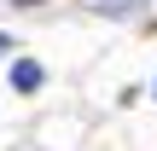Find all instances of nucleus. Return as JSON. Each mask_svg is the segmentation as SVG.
I'll use <instances>...</instances> for the list:
<instances>
[{
    "label": "nucleus",
    "instance_id": "nucleus-3",
    "mask_svg": "<svg viewBox=\"0 0 157 151\" xmlns=\"http://www.w3.org/2000/svg\"><path fill=\"white\" fill-rule=\"evenodd\" d=\"M17 6H35V0H17Z\"/></svg>",
    "mask_w": 157,
    "mask_h": 151
},
{
    "label": "nucleus",
    "instance_id": "nucleus-1",
    "mask_svg": "<svg viewBox=\"0 0 157 151\" xmlns=\"http://www.w3.org/2000/svg\"><path fill=\"white\" fill-rule=\"evenodd\" d=\"M41 81H47V70H41L35 58H17V64H12V87H17V93H35Z\"/></svg>",
    "mask_w": 157,
    "mask_h": 151
},
{
    "label": "nucleus",
    "instance_id": "nucleus-2",
    "mask_svg": "<svg viewBox=\"0 0 157 151\" xmlns=\"http://www.w3.org/2000/svg\"><path fill=\"white\" fill-rule=\"evenodd\" d=\"M6 47H12V35H0V52H6Z\"/></svg>",
    "mask_w": 157,
    "mask_h": 151
}]
</instances>
